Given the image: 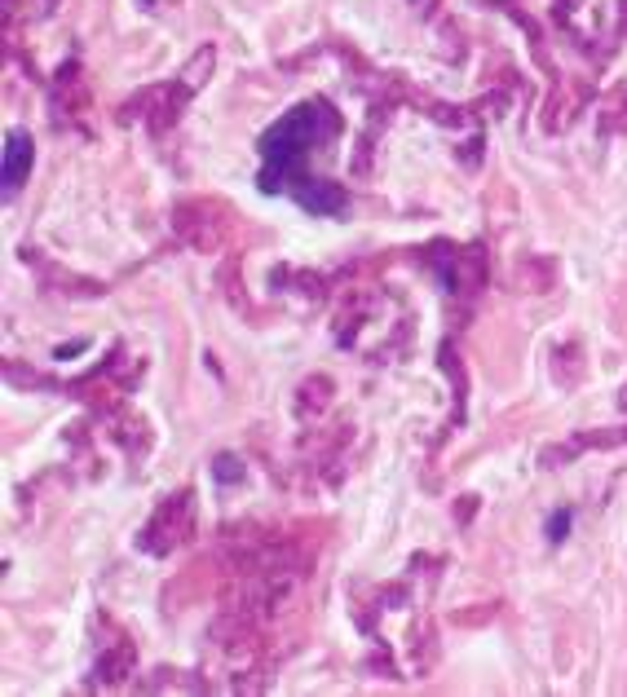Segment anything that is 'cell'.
<instances>
[{"instance_id":"cell-1","label":"cell","mask_w":627,"mask_h":697,"mask_svg":"<svg viewBox=\"0 0 627 697\" xmlns=\"http://www.w3.org/2000/svg\"><path fill=\"white\" fill-rule=\"evenodd\" d=\"M323 133H332V115H327L323 106H318V102L292 106V111L261 137V155H265V168L257 177L261 195H283V181L296 177L305 150H310Z\"/></svg>"},{"instance_id":"cell-2","label":"cell","mask_w":627,"mask_h":697,"mask_svg":"<svg viewBox=\"0 0 627 697\" xmlns=\"http://www.w3.org/2000/svg\"><path fill=\"white\" fill-rule=\"evenodd\" d=\"M31 155H36V146H31L27 128H9V133H5V164H0V190H5V199L27 181Z\"/></svg>"},{"instance_id":"cell-3","label":"cell","mask_w":627,"mask_h":697,"mask_svg":"<svg viewBox=\"0 0 627 697\" xmlns=\"http://www.w3.org/2000/svg\"><path fill=\"white\" fill-rule=\"evenodd\" d=\"M292 199L301 203L305 212H314V217H336V212L345 208V190H340L336 181H301V186L292 190Z\"/></svg>"},{"instance_id":"cell-4","label":"cell","mask_w":627,"mask_h":697,"mask_svg":"<svg viewBox=\"0 0 627 697\" xmlns=\"http://www.w3.org/2000/svg\"><path fill=\"white\" fill-rule=\"evenodd\" d=\"M570 508H557V512H548V525H544V534H548V543L552 548H561V543L570 539Z\"/></svg>"},{"instance_id":"cell-5","label":"cell","mask_w":627,"mask_h":697,"mask_svg":"<svg viewBox=\"0 0 627 697\" xmlns=\"http://www.w3.org/2000/svg\"><path fill=\"white\" fill-rule=\"evenodd\" d=\"M80 349H89V340H67L62 349H53V358H76Z\"/></svg>"},{"instance_id":"cell-6","label":"cell","mask_w":627,"mask_h":697,"mask_svg":"<svg viewBox=\"0 0 627 697\" xmlns=\"http://www.w3.org/2000/svg\"><path fill=\"white\" fill-rule=\"evenodd\" d=\"M151 5H155V0H142V9H151Z\"/></svg>"}]
</instances>
